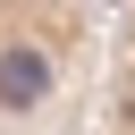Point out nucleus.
I'll list each match as a JSON object with an SVG mask.
<instances>
[{
    "label": "nucleus",
    "instance_id": "f257e3e1",
    "mask_svg": "<svg viewBox=\"0 0 135 135\" xmlns=\"http://www.w3.org/2000/svg\"><path fill=\"white\" fill-rule=\"evenodd\" d=\"M101 68L93 8H0V135H59L84 118Z\"/></svg>",
    "mask_w": 135,
    "mask_h": 135
},
{
    "label": "nucleus",
    "instance_id": "f03ea898",
    "mask_svg": "<svg viewBox=\"0 0 135 135\" xmlns=\"http://www.w3.org/2000/svg\"><path fill=\"white\" fill-rule=\"evenodd\" d=\"M93 135H135V8L118 17V34H101V68H93Z\"/></svg>",
    "mask_w": 135,
    "mask_h": 135
}]
</instances>
